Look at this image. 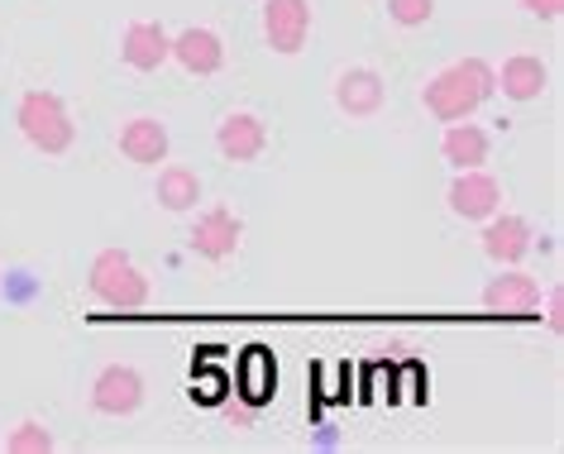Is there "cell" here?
I'll use <instances>...</instances> for the list:
<instances>
[{
    "mask_svg": "<svg viewBox=\"0 0 564 454\" xmlns=\"http://www.w3.org/2000/svg\"><path fill=\"white\" fill-rule=\"evenodd\" d=\"M492 91H498L492 67L484 58H459V63L441 67L435 77H426L421 106H426V116H435L441 125H455V120H474L478 106H484Z\"/></svg>",
    "mask_w": 564,
    "mask_h": 454,
    "instance_id": "cell-1",
    "label": "cell"
},
{
    "mask_svg": "<svg viewBox=\"0 0 564 454\" xmlns=\"http://www.w3.org/2000/svg\"><path fill=\"white\" fill-rule=\"evenodd\" d=\"M15 125H20L24 144H30L34 153H44V159H63V153H73V144H77L73 110H67L63 96L48 91V87H30L20 96Z\"/></svg>",
    "mask_w": 564,
    "mask_h": 454,
    "instance_id": "cell-2",
    "label": "cell"
},
{
    "mask_svg": "<svg viewBox=\"0 0 564 454\" xmlns=\"http://www.w3.org/2000/svg\"><path fill=\"white\" fill-rule=\"evenodd\" d=\"M87 292L110 311H139L149 306L153 282L124 249H101L87 268Z\"/></svg>",
    "mask_w": 564,
    "mask_h": 454,
    "instance_id": "cell-3",
    "label": "cell"
},
{
    "mask_svg": "<svg viewBox=\"0 0 564 454\" xmlns=\"http://www.w3.org/2000/svg\"><path fill=\"white\" fill-rule=\"evenodd\" d=\"M144 397H149V382L144 374H139L134 364H106L101 374L91 378V411L96 417H110V421H124V417H134L139 407H144Z\"/></svg>",
    "mask_w": 564,
    "mask_h": 454,
    "instance_id": "cell-4",
    "label": "cell"
},
{
    "mask_svg": "<svg viewBox=\"0 0 564 454\" xmlns=\"http://www.w3.org/2000/svg\"><path fill=\"white\" fill-rule=\"evenodd\" d=\"M312 30H316L312 0H268L263 6V44L278 58H297L312 44Z\"/></svg>",
    "mask_w": 564,
    "mask_h": 454,
    "instance_id": "cell-5",
    "label": "cell"
},
{
    "mask_svg": "<svg viewBox=\"0 0 564 454\" xmlns=\"http://www.w3.org/2000/svg\"><path fill=\"white\" fill-rule=\"evenodd\" d=\"M187 239H192L196 259L225 263V259H235V253H239V245H245V220H239L230 206H210V210H202V216L192 220Z\"/></svg>",
    "mask_w": 564,
    "mask_h": 454,
    "instance_id": "cell-6",
    "label": "cell"
},
{
    "mask_svg": "<svg viewBox=\"0 0 564 454\" xmlns=\"http://www.w3.org/2000/svg\"><path fill=\"white\" fill-rule=\"evenodd\" d=\"M445 206H449V216L484 225L488 216H498L502 210V182L492 173H484V167H464V173L449 182Z\"/></svg>",
    "mask_w": 564,
    "mask_h": 454,
    "instance_id": "cell-7",
    "label": "cell"
},
{
    "mask_svg": "<svg viewBox=\"0 0 564 454\" xmlns=\"http://www.w3.org/2000/svg\"><path fill=\"white\" fill-rule=\"evenodd\" d=\"M335 110L340 116H349V120H373L378 110L388 106V82H383V73L378 67H345L340 77H335Z\"/></svg>",
    "mask_w": 564,
    "mask_h": 454,
    "instance_id": "cell-8",
    "label": "cell"
},
{
    "mask_svg": "<svg viewBox=\"0 0 564 454\" xmlns=\"http://www.w3.org/2000/svg\"><path fill=\"white\" fill-rule=\"evenodd\" d=\"M216 153L225 163H259L268 153V125L253 110H230L216 125Z\"/></svg>",
    "mask_w": 564,
    "mask_h": 454,
    "instance_id": "cell-9",
    "label": "cell"
},
{
    "mask_svg": "<svg viewBox=\"0 0 564 454\" xmlns=\"http://www.w3.org/2000/svg\"><path fill=\"white\" fill-rule=\"evenodd\" d=\"M167 63H177L187 77H216L225 67V39L216 30H206V24H187L182 34H173Z\"/></svg>",
    "mask_w": 564,
    "mask_h": 454,
    "instance_id": "cell-10",
    "label": "cell"
},
{
    "mask_svg": "<svg viewBox=\"0 0 564 454\" xmlns=\"http://www.w3.org/2000/svg\"><path fill=\"white\" fill-rule=\"evenodd\" d=\"M478 245H484V253L498 268H512L521 263L531 253L535 245V230H531V220L527 216H512V210H498V216H488L484 220V235H478Z\"/></svg>",
    "mask_w": 564,
    "mask_h": 454,
    "instance_id": "cell-11",
    "label": "cell"
},
{
    "mask_svg": "<svg viewBox=\"0 0 564 454\" xmlns=\"http://www.w3.org/2000/svg\"><path fill=\"white\" fill-rule=\"evenodd\" d=\"M167 48H173V34H167L159 20H130L120 34V63L144 77L167 67Z\"/></svg>",
    "mask_w": 564,
    "mask_h": 454,
    "instance_id": "cell-12",
    "label": "cell"
},
{
    "mask_svg": "<svg viewBox=\"0 0 564 454\" xmlns=\"http://www.w3.org/2000/svg\"><path fill=\"white\" fill-rule=\"evenodd\" d=\"M116 149L134 167H159L167 163V125L159 116H130L116 134Z\"/></svg>",
    "mask_w": 564,
    "mask_h": 454,
    "instance_id": "cell-13",
    "label": "cell"
},
{
    "mask_svg": "<svg viewBox=\"0 0 564 454\" xmlns=\"http://www.w3.org/2000/svg\"><path fill=\"white\" fill-rule=\"evenodd\" d=\"M492 82H498V91L507 96V101L531 106V101H541L545 87H550V67L535 58V53H512V58L492 73Z\"/></svg>",
    "mask_w": 564,
    "mask_h": 454,
    "instance_id": "cell-14",
    "label": "cell"
},
{
    "mask_svg": "<svg viewBox=\"0 0 564 454\" xmlns=\"http://www.w3.org/2000/svg\"><path fill=\"white\" fill-rule=\"evenodd\" d=\"M488 153H492V139H488L484 125H474V120L445 125V134H441V159L455 167V173H464V167H484Z\"/></svg>",
    "mask_w": 564,
    "mask_h": 454,
    "instance_id": "cell-15",
    "label": "cell"
},
{
    "mask_svg": "<svg viewBox=\"0 0 564 454\" xmlns=\"http://www.w3.org/2000/svg\"><path fill=\"white\" fill-rule=\"evenodd\" d=\"M484 306L488 311H535L541 306V282H535L531 273H521V268L512 263L484 288Z\"/></svg>",
    "mask_w": 564,
    "mask_h": 454,
    "instance_id": "cell-16",
    "label": "cell"
},
{
    "mask_svg": "<svg viewBox=\"0 0 564 454\" xmlns=\"http://www.w3.org/2000/svg\"><path fill=\"white\" fill-rule=\"evenodd\" d=\"M153 202H159L167 216H187L202 202V177L192 173L187 163H167L159 167V177H153Z\"/></svg>",
    "mask_w": 564,
    "mask_h": 454,
    "instance_id": "cell-17",
    "label": "cell"
},
{
    "mask_svg": "<svg viewBox=\"0 0 564 454\" xmlns=\"http://www.w3.org/2000/svg\"><path fill=\"white\" fill-rule=\"evenodd\" d=\"M235 382H239V397L249 407H263L278 388V368H273V354L268 349H245V359L235 368Z\"/></svg>",
    "mask_w": 564,
    "mask_h": 454,
    "instance_id": "cell-18",
    "label": "cell"
},
{
    "mask_svg": "<svg viewBox=\"0 0 564 454\" xmlns=\"http://www.w3.org/2000/svg\"><path fill=\"white\" fill-rule=\"evenodd\" d=\"M53 431H48V421H39V417H24V421H15L6 431V450L10 454H53Z\"/></svg>",
    "mask_w": 564,
    "mask_h": 454,
    "instance_id": "cell-19",
    "label": "cell"
},
{
    "mask_svg": "<svg viewBox=\"0 0 564 454\" xmlns=\"http://www.w3.org/2000/svg\"><path fill=\"white\" fill-rule=\"evenodd\" d=\"M388 20L398 30H426L435 20V0H388Z\"/></svg>",
    "mask_w": 564,
    "mask_h": 454,
    "instance_id": "cell-20",
    "label": "cell"
},
{
    "mask_svg": "<svg viewBox=\"0 0 564 454\" xmlns=\"http://www.w3.org/2000/svg\"><path fill=\"white\" fill-rule=\"evenodd\" d=\"M541 296H545V325H550V335H564V292L550 288Z\"/></svg>",
    "mask_w": 564,
    "mask_h": 454,
    "instance_id": "cell-21",
    "label": "cell"
},
{
    "mask_svg": "<svg viewBox=\"0 0 564 454\" xmlns=\"http://www.w3.org/2000/svg\"><path fill=\"white\" fill-rule=\"evenodd\" d=\"M521 10H527L531 20H545V24H555L564 15V0H521Z\"/></svg>",
    "mask_w": 564,
    "mask_h": 454,
    "instance_id": "cell-22",
    "label": "cell"
}]
</instances>
